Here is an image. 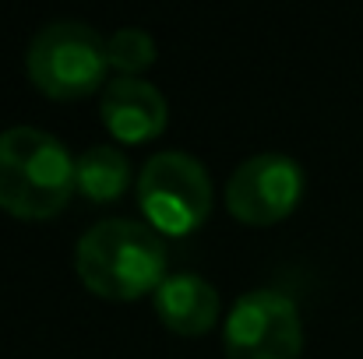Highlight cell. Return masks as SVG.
I'll use <instances>...</instances> for the list:
<instances>
[{
  "label": "cell",
  "mask_w": 363,
  "mask_h": 359,
  "mask_svg": "<svg viewBox=\"0 0 363 359\" xmlns=\"http://www.w3.org/2000/svg\"><path fill=\"white\" fill-rule=\"evenodd\" d=\"M25 74L50 99H85L110 85L106 39L85 21H50L28 42Z\"/></svg>",
  "instance_id": "3957f363"
},
{
  "label": "cell",
  "mask_w": 363,
  "mask_h": 359,
  "mask_svg": "<svg viewBox=\"0 0 363 359\" xmlns=\"http://www.w3.org/2000/svg\"><path fill=\"white\" fill-rule=\"evenodd\" d=\"M169 253L166 239L148 222L103 219L74 246V268L89 292L103 300H138L162 285Z\"/></svg>",
  "instance_id": "7a4b0ae2"
},
{
  "label": "cell",
  "mask_w": 363,
  "mask_h": 359,
  "mask_svg": "<svg viewBox=\"0 0 363 359\" xmlns=\"http://www.w3.org/2000/svg\"><path fill=\"white\" fill-rule=\"evenodd\" d=\"M99 117L117 141L141 144V141H152L166 130L169 106H166V96L148 78L117 74L99 96Z\"/></svg>",
  "instance_id": "52a82bcc"
},
{
  "label": "cell",
  "mask_w": 363,
  "mask_h": 359,
  "mask_svg": "<svg viewBox=\"0 0 363 359\" xmlns=\"http://www.w3.org/2000/svg\"><path fill=\"white\" fill-rule=\"evenodd\" d=\"M303 166L286 152H257L226 180V208L243 226H275L303 198Z\"/></svg>",
  "instance_id": "8992f818"
},
{
  "label": "cell",
  "mask_w": 363,
  "mask_h": 359,
  "mask_svg": "<svg viewBox=\"0 0 363 359\" xmlns=\"http://www.w3.org/2000/svg\"><path fill=\"white\" fill-rule=\"evenodd\" d=\"M74 180L89 201H113L130 183V159L117 144H92L74 159Z\"/></svg>",
  "instance_id": "9c48e42d"
},
{
  "label": "cell",
  "mask_w": 363,
  "mask_h": 359,
  "mask_svg": "<svg viewBox=\"0 0 363 359\" xmlns=\"http://www.w3.org/2000/svg\"><path fill=\"white\" fill-rule=\"evenodd\" d=\"M138 205L155 233L187 237L212 212V176L191 152L162 148L138 173Z\"/></svg>",
  "instance_id": "277c9868"
},
{
  "label": "cell",
  "mask_w": 363,
  "mask_h": 359,
  "mask_svg": "<svg viewBox=\"0 0 363 359\" xmlns=\"http://www.w3.org/2000/svg\"><path fill=\"white\" fill-rule=\"evenodd\" d=\"M74 180V155L43 127L0 130V208L14 219H53L67 208Z\"/></svg>",
  "instance_id": "6da1fadb"
},
{
  "label": "cell",
  "mask_w": 363,
  "mask_h": 359,
  "mask_svg": "<svg viewBox=\"0 0 363 359\" xmlns=\"http://www.w3.org/2000/svg\"><path fill=\"white\" fill-rule=\"evenodd\" d=\"M152 303H155V314L159 321L184 335V338H194V335H205L216 321H219V289L205 278V275H194V271H173L162 278V285L152 292Z\"/></svg>",
  "instance_id": "ba28073f"
},
{
  "label": "cell",
  "mask_w": 363,
  "mask_h": 359,
  "mask_svg": "<svg viewBox=\"0 0 363 359\" xmlns=\"http://www.w3.org/2000/svg\"><path fill=\"white\" fill-rule=\"evenodd\" d=\"M106 53H110V67L123 74V78H138L145 67H152L155 60V39L145 32V28H117L110 39H106Z\"/></svg>",
  "instance_id": "30bf717a"
},
{
  "label": "cell",
  "mask_w": 363,
  "mask_h": 359,
  "mask_svg": "<svg viewBox=\"0 0 363 359\" xmlns=\"http://www.w3.org/2000/svg\"><path fill=\"white\" fill-rule=\"evenodd\" d=\"M226 359H300L303 321L279 289H247L223 324Z\"/></svg>",
  "instance_id": "5b68a950"
}]
</instances>
